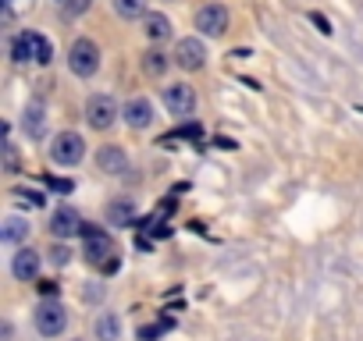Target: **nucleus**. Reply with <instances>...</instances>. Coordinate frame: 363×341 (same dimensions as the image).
I'll list each match as a JSON object with an SVG mask.
<instances>
[{
    "label": "nucleus",
    "mask_w": 363,
    "mask_h": 341,
    "mask_svg": "<svg viewBox=\"0 0 363 341\" xmlns=\"http://www.w3.org/2000/svg\"><path fill=\"white\" fill-rule=\"evenodd\" d=\"M82 238H86V260L100 270H118V253H114V238L104 231V228H93L86 224L82 228Z\"/></svg>",
    "instance_id": "nucleus-1"
},
{
    "label": "nucleus",
    "mask_w": 363,
    "mask_h": 341,
    "mask_svg": "<svg viewBox=\"0 0 363 341\" xmlns=\"http://www.w3.org/2000/svg\"><path fill=\"white\" fill-rule=\"evenodd\" d=\"M11 57H15L18 64H29V61L47 64L54 54H50V43H47L40 33H22V36H15V43H11Z\"/></svg>",
    "instance_id": "nucleus-2"
},
{
    "label": "nucleus",
    "mask_w": 363,
    "mask_h": 341,
    "mask_svg": "<svg viewBox=\"0 0 363 341\" xmlns=\"http://www.w3.org/2000/svg\"><path fill=\"white\" fill-rule=\"evenodd\" d=\"M68 68H72L79 79L96 75V68H100V47H96L93 40H75L72 50H68Z\"/></svg>",
    "instance_id": "nucleus-3"
},
{
    "label": "nucleus",
    "mask_w": 363,
    "mask_h": 341,
    "mask_svg": "<svg viewBox=\"0 0 363 341\" xmlns=\"http://www.w3.org/2000/svg\"><path fill=\"white\" fill-rule=\"evenodd\" d=\"M33 320H36V330H40V334L57 337V334L68 327V309H65L61 302H40Z\"/></svg>",
    "instance_id": "nucleus-4"
},
{
    "label": "nucleus",
    "mask_w": 363,
    "mask_h": 341,
    "mask_svg": "<svg viewBox=\"0 0 363 341\" xmlns=\"http://www.w3.org/2000/svg\"><path fill=\"white\" fill-rule=\"evenodd\" d=\"M164 107H167L174 117H189L193 107H196V93H193V86H186V82L167 86V89H164Z\"/></svg>",
    "instance_id": "nucleus-5"
},
{
    "label": "nucleus",
    "mask_w": 363,
    "mask_h": 341,
    "mask_svg": "<svg viewBox=\"0 0 363 341\" xmlns=\"http://www.w3.org/2000/svg\"><path fill=\"white\" fill-rule=\"evenodd\" d=\"M114 117H118L114 96H89V103H86V121H89L96 132H107V128L114 125Z\"/></svg>",
    "instance_id": "nucleus-6"
},
{
    "label": "nucleus",
    "mask_w": 363,
    "mask_h": 341,
    "mask_svg": "<svg viewBox=\"0 0 363 341\" xmlns=\"http://www.w3.org/2000/svg\"><path fill=\"white\" fill-rule=\"evenodd\" d=\"M82 153H86V142H82L79 132H61V135L54 139V146H50V156H54L57 163H79Z\"/></svg>",
    "instance_id": "nucleus-7"
},
{
    "label": "nucleus",
    "mask_w": 363,
    "mask_h": 341,
    "mask_svg": "<svg viewBox=\"0 0 363 341\" xmlns=\"http://www.w3.org/2000/svg\"><path fill=\"white\" fill-rule=\"evenodd\" d=\"M196 29H200L203 36H221V33L228 29V11H225L221 4H207V8H200V15H196Z\"/></svg>",
    "instance_id": "nucleus-8"
},
{
    "label": "nucleus",
    "mask_w": 363,
    "mask_h": 341,
    "mask_svg": "<svg viewBox=\"0 0 363 341\" xmlns=\"http://www.w3.org/2000/svg\"><path fill=\"white\" fill-rule=\"evenodd\" d=\"M203 61H207V50H203L200 40H182V43L174 47V64H178V68L196 71V68H203Z\"/></svg>",
    "instance_id": "nucleus-9"
},
{
    "label": "nucleus",
    "mask_w": 363,
    "mask_h": 341,
    "mask_svg": "<svg viewBox=\"0 0 363 341\" xmlns=\"http://www.w3.org/2000/svg\"><path fill=\"white\" fill-rule=\"evenodd\" d=\"M86 224H82V217L72 210V207H61V210H54V217H50V231L57 235V238H72V235H79Z\"/></svg>",
    "instance_id": "nucleus-10"
},
{
    "label": "nucleus",
    "mask_w": 363,
    "mask_h": 341,
    "mask_svg": "<svg viewBox=\"0 0 363 341\" xmlns=\"http://www.w3.org/2000/svg\"><path fill=\"white\" fill-rule=\"evenodd\" d=\"M11 274H15L18 281H33V277L40 274V253H33V249H18V256L11 260Z\"/></svg>",
    "instance_id": "nucleus-11"
},
{
    "label": "nucleus",
    "mask_w": 363,
    "mask_h": 341,
    "mask_svg": "<svg viewBox=\"0 0 363 341\" xmlns=\"http://www.w3.org/2000/svg\"><path fill=\"white\" fill-rule=\"evenodd\" d=\"M96 160H100V170H107V175H125L128 170V156L118 146H104Z\"/></svg>",
    "instance_id": "nucleus-12"
},
{
    "label": "nucleus",
    "mask_w": 363,
    "mask_h": 341,
    "mask_svg": "<svg viewBox=\"0 0 363 341\" xmlns=\"http://www.w3.org/2000/svg\"><path fill=\"white\" fill-rule=\"evenodd\" d=\"M125 121L132 125V128H146L150 121H153V107H150V100H132L128 107H125Z\"/></svg>",
    "instance_id": "nucleus-13"
},
{
    "label": "nucleus",
    "mask_w": 363,
    "mask_h": 341,
    "mask_svg": "<svg viewBox=\"0 0 363 341\" xmlns=\"http://www.w3.org/2000/svg\"><path fill=\"white\" fill-rule=\"evenodd\" d=\"M143 33H146L153 43H160V40L171 36V22H167L164 15H143Z\"/></svg>",
    "instance_id": "nucleus-14"
},
{
    "label": "nucleus",
    "mask_w": 363,
    "mask_h": 341,
    "mask_svg": "<svg viewBox=\"0 0 363 341\" xmlns=\"http://www.w3.org/2000/svg\"><path fill=\"white\" fill-rule=\"evenodd\" d=\"M114 11L121 18H143L146 15V0H114Z\"/></svg>",
    "instance_id": "nucleus-15"
},
{
    "label": "nucleus",
    "mask_w": 363,
    "mask_h": 341,
    "mask_svg": "<svg viewBox=\"0 0 363 341\" xmlns=\"http://www.w3.org/2000/svg\"><path fill=\"white\" fill-rule=\"evenodd\" d=\"M29 235V228H26V221H18V217H8L4 221V242L8 245H15V242H22Z\"/></svg>",
    "instance_id": "nucleus-16"
},
{
    "label": "nucleus",
    "mask_w": 363,
    "mask_h": 341,
    "mask_svg": "<svg viewBox=\"0 0 363 341\" xmlns=\"http://www.w3.org/2000/svg\"><path fill=\"white\" fill-rule=\"evenodd\" d=\"M167 68V57L160 54V50H150V54H143V71L146 75H160Z\"/></svg>",
    "instance_id": "nucleus-17"
},
{
    "label": "nucleus",
    "mask_w": 363,
    "mask_h": 341,
    "mask_svg": "<svg viewBox=\"0 0 363 341\" xmlns=\"http://www.w3.org/2000/svg\"><path fill=\"white\" fill-rule=\"evenodd\" d=\"M96 334H100V341H114L118 334H121V323L107 313V316H100V323H96Z\"/></svg>",
    "instance_id": "nucleus-18"
},
{
    "label": "nucleus",
    "mask_w": 363,
    "mask_h": 341,
    "mask_svg": "<svg viewBox=\"0 0 363 341\" xmlns=\"http://www.w3.org/2000/svg\"><path fill=\"white\" fill-rule=\"evenodd\" d=\"M107 217H111L114 224H128V221H132V207H128V203H111V207H107Z\"/></svg>",
    "instance_id": "nucleus-19"
},
{
    "label": "nucleus",
    "mask_w": 363,
    "mask_h": 341,
    "mask_svg": "<svg viewBox=\"0 0 363 341\" xmlns=\"http://www.w3.org/2000/svg\"><path fill=\"white\" fill-rule=\"evenodd\" d=\"M26 132H33V135L43 132V110H40V107H33V110L26 114Z\"/></svg>",
    "instance_id": "nucleus-20"
},
{
    "label": "nucleus",
    "mask_w": 363,
    "mask_h": 341,
    "mask_svg": "<svg viewBox=\"0 0 363 341\" xmlns=\"http://www.w3.org/2000/svg\"><path fill=\"white\" fill-rule=\"evenodd\" d=\"M33 0H0V8H4V18H15L18 11H26Z\"/></svg>",
    "instance_id": "nucleus-21"
},
{
    "label": "nucleus",
    "mask_w": 363,
    "mask_h": 341,
    "mask_svg": "<svg viewBox=\"0 0 363 341\" xmlns=\"http://www.w3.org/2000/svg\"><path fill=\"white\" fill-rule=\"evenodd\" d=\"M57 8H61L65 15H82V11L89 8V0H57Z\"/></svg>",
    "instance_id": "nucleus-22"
},
{
    "label": "nucleus",
    "mask_w": 363,
    "mask_h": 341,
    "mask_svg": "<svg viewBox=\"0 0 363 341\" xmlns=\"http://www.w3.org/2000/svg\"><path fill=\"white\" fill-rule=\"evenodd\" d=\"M167 330V320H160V323H153V327H139V341H150V337H157V334H164Z\"/></svg>",
    "instance_id": "nucleus-23"
},
{
    "label": "nucleus",
    "mask_w": 363,
    "mask_h": 341,
    "mask_svg": "<svg viewBox=\"0 0 363 341\" xmlns=\"http://www.w3.org/2000/svg\"><path fill=\"white\" fill-rule=\"evenodd\" d=\"M50 260H54V263H57V267H65V263H68V260H72V253H68V249H65V245H54V249H50Z\"/></svg>",
    "instance_id": "nucleus-24"
},
{
    "label": "nucleus",
    "mask_w": 363,
    "mask_h": 341,
    "mask_svg": "<svg viewBox=\"0 0 363 341\" xmlns=\"http://www.w3.org/2000/svg\"><path fill=\"white\" fill-rule=\"evenodd\" d=\"M18 200L29 203V207H43V196H40V192H18Z\"/></svg>",
    "instance_id": "nucleus-25"
},
{
    "label": "nucleus",
    "mask_w": 363,
    "mask_h": 341,
    "mask_svg": "<svg viewBox=\"0 0 363 341\" xmlns=\"http://www.w3.org/2000/svg\"><path fill=\"white\" fill-rule=\"evenodd\" d=\"M8 170H18V160H15V149H11V142H8Z\"/></svg>",
    "instance_id": "nucleus-26"
},
{
    "label": "nucleus",
    "mask_w": 363,
    "mask_h": 341,
    "mask_svg": "<svg viewBox=\"0 0 363 341\" xmlns=\"http://www.w3.org/2000/svg\"><path fill=\"white\" fill-rule=\"evenodd\" d=\"M40 288H43V295H54V291H57V284H54V281H43Z\"/></svg>",
    "instance_id": "nucleus-27"
}]
</instances>
